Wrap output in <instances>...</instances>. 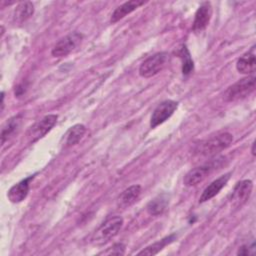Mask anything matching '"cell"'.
Listing matches in <instances>:
<instances>
[{"label": "cell", "instance_id": "cell-1", "mask_svg": "<svg viewBox=\"0 0 256 256\" xmlns=\"http://www.w3.org/2000/svg\"><path fill=\"white\" fill-rule=\"evenodd\" d=\"M232 141L233 135L228 132H223L217 134L216 136H212L205 141H202L197 147V152L203 156H214L228 148Z\"/></svg>", "mask_w": 256, "mask_h": 256}, {"label": "cell", "instance_id": "cell-2", "mask_svg": "<svg viewBox=\"0 0 256 256\" xmlns=\"http://www.w3.org/2000/svg\"><path fill=\"white\" fill-rule=\"evenodd\" d=\"M255 89V77L248 76L242 78L229 86L223 93V99L226 102H235L246 98Z\"/></svg>", "mask_w": 256, "mask_h": 256}, {"label": "cell", "instance_id": "cell-3", "mask_svg": "<svg viewBox=\"0 0 256 256\" xmlns=\"http://www.w3.org/2000/svg\"><path fill=\"white\" fill-rule=\"evenodd\" d=\"M123 225V219L120 216H113L105 220L95 231L92 241L95 244H103L116 236Z\"/></svg>", "mask_w": 256, "mask_h": 256}, {"label": "cell", "instance_id": "cell-4", "mask_svg": "<svg viewBox=\"0 0 256 256\" xmlns=\"http://www.w3.org/2000/svg\"><path fill=\"white\" fill-rule=\"evenodd\" d=\"M169 61V54L167 52H158L145 59L139 67V74L144 78H150L167 65Z\"/></svg>", "mask_w": 256, "mask_h": 256}, {"label": "cell", "instance_id": "cell-5", "mask_svg": "<svg viewBox=\"0 0 256 256\" xmlns=\"http://www.w3.org/2000/svg\"><path fill=\"white\" fill-rule=\"evenodd\" d=\"M83 35L79 32H72L61 38L52 48L51 54L54 57L61 58L70 54L82 41Z\"/></svg>", "mask_w": 256, "mask_h": 256}, {"label": "cell", "instance_id": "cell-6", "mask_svg": "<svg viewBox=\"0 0 256 256\" xmlns=\"http://www.w3.org/2000/svg\"><path fill=\"white\" fill-rule=\"evenodd\" d=\"M57 115L49 114L44 116L41 120L32 125L27 131V139L29 143H34L44 137L56 124Z\"/></svg>", "mask_w": 256, "mask_h": 256}, {"label": "cell", "instance_id": "cell-7", "mask_svg": "<svg viewBox=\"0 0 256 256\" xmlns=\"http://www.w3.org/2000/svg\"><path fill=\"white\" fill-rule=\"evenodd\" d=\"M178 107V103L173 100H165L161 102L153 111L150 118V127L155 128L169 119Z\"/></svg>", "mask_w": 256, "mask_h": 256}, {"label": "cell", "instance_id": "cell-8", "mask_svg": "<svg viewBox=\"0 0 256 256\" xmlns=\"http://www.w3.org/2000/svg\"><path fill=\"white\" fill-rule=\"evenodd\" d=\"M253 188L251 180H242L236 184L231 195V203L234 207H241L249 199Z\"/></svg>", "mask_w": 256, "mask_h": 256}, {"label": "cell", "instance_id": "cell-9", "mask_svg": "<svg viewBox=\"0 0 256 256\" xmlns=\"http://www.w3.org/2000/svg\"><path fill=\"white\" fill-rule=\"evenodd\" d=\"M215 168L214 163H209V164H204L198 167H195L194 169H191L183 179V183L187 187L195 186L199 183H201L210 173L211 171Z\"/></svg>", "mask_w": 256, "mask_h": 256}, {"label": "cell", "instance_id": "cell-10", "mask_svg": "<svg viewBox=\"0 0 256 256\" xmlns=\"http://www.w3.org/2000/svg\"><path fill=\"white\" fill-rule=\"evenodd\" d=\"M211 16H212L211 3L210 2L201 3V5L198 7L195 13V17L192 25L193 31L197 33L203 31L208 26Z\"/></svg>", "mask_w": 256, "mask_h": 256}, {"label": "cell", "instance_id": "cell-11", "mask_svg": "<svg viewBox=\"0 0 256 256\" xmlns=\"http://www.w3.org/2000/svg\"><path fill=\"white\" fill-rule=\"evenodd\" d=\"M33 178H34V176H29V177L21 180L17 184L13 185L9 189V191L7 193V197L10 200V202L19 203L27 197L28 192H29L30 182Z\"/></svg>", "mask_w": 256, "mask_h": 256}, {"label": "cell", "instance_id": "cell-12", "mask_svg": "<svg viewBox=\"0 0 256 256\" xmlns=\"http://www.w3.org/2000/svg\"><path fill=\"white\" fill-rule=\"evenodd\" d=\"M230 175L231 173H226L222 176H220L219 178H217L216 180H214L213 182H211L202 192L200 198H199V202L203 203L206 202L210 199H212L214 196H216L220 190L227 184L228 180L230 179Z\"/></svg>", "mask_w": 256, "mask_h": 256}, {"label": "cell", "instance_id": "cell-13", "mask_svg": "<svg viewBox=\"0 0 256 256\" xmlns=\"http://www.w3.org/2000/svg\"><path fill=\"white\" fill-rule=\"evenodd\" d=\"M144 4H145L144 1H139V0H131V1H127V2L123 3L122 5L118 6L114 10V12L111 15L110 22L111 23L118 22L119 20L124 18L126 15L130 14L135 9H137L138 7H140L141 5H144Z\"/></svg>", "mask_w": 256, "mask_h": 256}, {"label": "cell", "instance_id": "cell-14", "mask_svg": "<svg viewBox=\"0 0 256 256\" xmlns=\"http://www.w3.org/2000/svg\"><path fill=\"white\" fill-rule=\"evenodd\" d=\"M141 194L140 185H132L126 188L118 197V206L121 208H127L134 204Z\"/></svg>", "mask_w": 256, "mask_h": 256}, {"label": "cell", "instance_id": "cell-15", "mask_svg": "<svg viewBox=\"0 0 256 256\" xmlns=\"http://www.w3.org/2000/svg\"><path fill=\"white\" fill-rule=\"evenodd\" d=\"M169 204V198L166 194H161L153 198L146 206L147 212L153 216H159L164 213Z\"/></svg>", "mask_w": 256, "mask_h": 256}, {"label": "cell", "instance_id": "cell-16", "mask_svg": "<svg viewBox=\"0 0 256 256\" xmlns=\"http://www.w3.org/2000/svg\"><path fill=\"white\" fill-rule=\"evenodd\" d=\"M256 59L253 52H247L243 54L236 63V69L242 74H251L255 71Z\"/></svg>", "mask_w": 256, "mask_h": 256}, {"label": "cell", "instance_id": "cell-17", "mask_svg": "<svg viewBox=\"0 0 256 256\" xmlns=\"http://www.w3.org/2000/svg\"><path fill=\"white\" fill-rule=\"evenodd\" d=\"M34 13V6L31 2H21L17 5L13 13V19L17 23H22L30 18Z\"/></svg>", "mask_w": 256, "mask_h": 256}, {"label": "cell", "instance_id": "cell-18", "mask_svg": "<svg viewBox=\"0 0 256 256\" xmlns=\"http://www.w3.org/2000/svg\"><path fill=\"white\" fill-rule=\"evenodd\" d=\"M21 124V117L20 116H15L11 119H9L5 125L2 127L1 130V143L4 144L6 140H8L12 135H14L17 130H19Z\"/></svg>", "mask_w": 256, "mask_h": 256}, {"label": "cell", "instance_id": "cell-19", "mask_svg": "<svg viewBox=\"0 0 256 256\" xmlns=\"http://www.w3.org/2000/svg\"><path fill=\"white\" fill-rule=\"evenodd\" d=\"M175 238H176L175 234H171L169 236H166L163 239H161V240H159L157 242H154L153 244L147 246L145 249L140 251L138 253V255H155L158 252H160L165 246H167L168 244L172 243L175 240Z\"/></svg>", "mask_w": 256, "mask_h": 256}, {"label": "cell", "instance_id": "cell-20", "mask_svg": "<svg viewBox=\"0 0 256 256\" xmlns=\"http://www.w3.org/2000/svg\"><path fill=\"white\" fill-rule=\"evenodd\" d=\"M177 55L179 56V58L182 61V73H183V75L187 76V75L191 74V72L194 69V63H193L190 52L187 49L186 45L182 44L179 47V49L177 50Z\"/></svg>", "mask_w": 256, "mask_h": 256}, {"label": "cell", "instance_id": "cell-21", "mask_svg": "<svg viewBox=\"0 0 256 256\" xmlns=\"http://www.w3.org/2000/svg\"><path fill=\"white\" fill-rule=\"evenodd\" d=\"M86 132V127L83 124H76L72 126L66 133L65 144L66 146H73L77 144Z\"/></svg>", "mask_w": 256, "mask_h": 256}, {"label": "cell", "instance_id": "cell-22", "mask_svg": "<svg viewBox=\"0 0 256 256\" xmlns=\"http://www.w3.org/2000/svg\"><path fill=\"white\" fill-rule=\"evenodd\" d=\"M256 252V248H255V241L253 240L250 244H245L242 245L238 251H237V255H254Z\"/></svg>", "mask_w": 256, "mask_h": 256}, {"label": "cell", "instance_id": "cell-23", "mask_svg": "<svg viewBox=\"0 0 256 256\" xmlns=\"http://www.w3.org/2000/svg\"><path fill=\"white\" fill-rule=\"evenodd\" d=\"M124 252H125V245L122 244V243H116L112 247H110L106 252H104L103 254H106V255H111V254L121 255V254H124Z\"/></svg>", "mask_w": 256, "mask_h": 256}, {"label": "cell", "instance_id": "cell-24", "mask_svg": "<svg viewBox=\"0 0 256 256\" xmlns=\"http://www.w3.org/2000/svg\"><path fill=\"white\" fill-rule=\"evenodd\" d=\"M255 143L252 144V149H251V152H252V155H255Z\"/></svg>", "mask_w": 256, "mask_h": 256}]
</instances>
